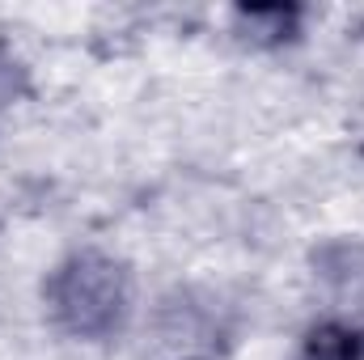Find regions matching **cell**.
<instances>
[{
    "mask_svg": "<svg viewBox=\"0 0 364 360\" xmlns=\"http://www.w3.org/2000/svg\"><path fill=\"white\" fill-rule=\"evenodd\" d=\"M132 305V275L102 250H77L47 275V309L77 339H110Z\"/></svg>",
    "mask_w": 364,
    "mask_h": 360,
    "instance_id": "1",
    "label": "cell"
},
{
    "mask_svg": "<svg viewBox=\"0 0 364 360\" xmlns=\"http://www.w3.org/2000/svg\"><path fill=\"white\" fill-rule=\"evenodd\" d=\"M301 360H364V331L352 322H318L301 344Z\"/></svg>",
    "mask_w": 364,
    "mask_h": 360,
    "instance_id": "2",
    "label": "cell"
},
{
    "mask_svg": "<svg viewBox=\"0 0 364 360\" xmlns=\"http://www.w3.org/2000/svg\"><path fill=\"white\" fill-rule=\"evenodd\" d=\"M9 85H13V64H9V60H0V97L9 93Z\"/></svg>",
    "mask_w": 364,
    "mask_h": 360,
    "instance_id": "3",
    "label": "cell"
}]
</instances>
